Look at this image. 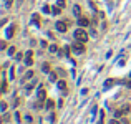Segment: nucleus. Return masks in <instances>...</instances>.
<instances>
[{"label": "nucleus", "mask_w": 131, "mask_h": 124, "mask_svg": "<svg viewBox=\"0 0 131 124\" xmlns=\"http://www.w3.org/2000/svg\"><path fill=\"white\" fill-rule=\"evenodd\" d=\"M78 25L80 27H88L90 25V20L86 17H78Z\"/></svg>", "instance_id": "obj_5"}, {"label": "nucleus", "mask_w": 131, "mask_h": 124, "mask_svg": "<svg viewBox=\"0 0 131 124\" xmlns=\"http://www.w3.org/2000/svg\"><path fill=\"white\" fill-rule=\"evenodd\" d=\"M32 20H33V23H35V25H40V17H38V13H35V15H33Z\"/></svg>", "instance_id": "obj_7"}, {"label": "nucleus", "mask_w": 131, "mask_h": 124, "mask_svg": "<svg viewBox=\"0 0 131 124\" xmlns=\"http://www.w3.org/2000/svg\"><path fill=\"white\" fill-rule=\"evenodd\" d=\"M108 124H120V121H118V119H111Z\"/></svg>", "instance_id": "obj_22"}, {"label": "nucleus", "mask_w": 131, "mask_h": 124, "mask_svg": "<svg viewBox=\"0 0 131 124\" xmlns=\"http://www.w3.org/2000/svg\"><path fill=\"white\" fill-rule=\"evenodd\" d=\"M13 76H15V69H13V68H12V69H10V78H12V79H13Z\"/></svg>", "instance_id": "obj_21"}, {"label": "nucleus", "mask_w": 131, "mask_h": 124, "mask_svg": "<svg viewBox=\"0 0 131 124\" xmlns=\"http://www.w3.org/2000/svg\"><path fill=\"white\" fill-rule=\"evenodd\" d=\"M43 12H45V13H50V12H52V8H50L48 5H45V7H43Z\"/></svg>", "instance_id": "obj_17"}, {"label": "nucleus", "mask_w": 131, "mask_h": 124, "mask_svg": "<svg viewBox=\"0 0 131 124\" xmlns=\"http://www.w3.org/2000/svg\"><path fill=\"white\" fill-rule=\"evenodd\" d=\"M71 50H73L76 55H81V53H85V46H83V43H75V45L71 46Z\"/></svg>", "instance_id": "obj_2"}, {"label": "nucleus", "mask_w": 131, "mask_h": 124, "mask_svg": "<svg viewBox=\"0 0 131 124\" xmlns=\"http://www.w3.org/2000/svg\"><path fill=\"white\" fill-rule=\"evenodd\" d=\"M13 53H15V48H13V46H12V48H10V50H8V55H13Z\"/></svg>", "instance_id": "obj_23"}, {"label": "nucleus", "mask_w": 131, "mask_h": 124, "mask_svg": "<svg viewBox=\"0 0 131 124\" xmlns=\"http://www.w3.org/2000/svg\"><path fill=\"white\" fill-rule=\"evenodd\" d=\"M50 51H52V53H57V51H58L57 45H52V46H50Z\"/></svg>", "instance_id": "obj_15"}, {"label": "nucleus", "mask_w": 131, "mask_h": 124, "mask_svg": "<svg viewBox=\"0 0 131 124\" xmlns=\"http://www.w3.org/2000/svg\"><path fill=\"white\" fill-rule=\"evenodd\" d=\"M2 91H3V93L7 91V81H3V83H2Z\"/></svg>", "instance_id": "obj_18"}, {"label": "nucleus", "mask_w": 131, "mask_h": 124, "mask_svg": "<svg viewBox=\"0 0 131 124\" xmlns=\"http://www.w3.org/2000/svg\"><path fill=\"white\" fill-rule=\"evenodd\" d=\"M75 38L78 40V41H81V43H85L86 40H88V35H86V31L81 30V28H78V30H75Z\"/></svg>", "instance_id": "obj_1"}, {"label": "nucleus", "mask_w": 131, "mask_h": 124, "mask_svg": "<svg viewBox=\"0 0 131 124\" xmlns=\"http://www.w3.org/2000/svg\"><path fill=\"white\" fill-rule=\"evenodd\" d=\"M25 78H33V71H27V74H25Z\"/></svg>", "instance_id": "obj_20"}, {"label": "nucleus", "mask_w": 131, "mask_h": 124, "mask_svg": "<svg viewBox=\"0 0 131 124\" xmlns=\"http://www.w3.org/2000/svg\"><path fill=\"white\" fill-rule=\"evenodd\" d=\"M73 13H75L76 17H80V13H81V10H80V7H78V5H75V7H73Z\"/></svg>", "instance_id": "obj_9"}, {"label": "nucleus", "mask_w": 131, "mask_h": 124, "mask_svg": "<svg viewBox=\"0 0 131 124\" xmlns=\"http://www.w3.org/2000/svg\"><path fill=\"white\" fill-rule=\"evenodd\" d=\"M123 124H130V123H128V121H126V119H123Z\"/></svg>", "instance_id": "obj_26"}, {"label": "nucleus", "mask_w": 131, "mask_h": 124, "mask_svg": "<svg viewBox=\"0 0 131 124\" xmlns=\"http://www.w3.org/2000/svg\"><path fill=\"white\" fill-rule=\"evenodd\" d=\"M57 30L60 31V33H65L66 30H68V22H57Z\"/></svg>", "instance_id": "obj_3"}, {"label": "nucleus", "mask_w": 131, "mask_h": 124, "mask_svg": "<svg viewBox=\"0 0 131 124\" xmlns=\"http://www.w3.org/2000/svg\"><path fill=\"white\" fill-rule=\"evenodd\" d=\"M50 81H52V83L57 81V74H55V73H50Z\"/></svg>", "instance_id": "obj_16"}, {"label": "nucleus", "mask_w": 131, "mask_h": 124, "mask_svg": "<svg viewBox=\"0 0 131 124\" xmlns=\"http://www.w3.org/2000/svg\"><path fill=\"white\" fill-rule=\"evenodd\" d=\"M38 99H40V101L45 99V91H43V89H38Z\"/></svg>", "instance_id": "obj_11"}, {"label": "nucleus", "mask_w": 131, "mask_h": 124, "mask_svg": "<svg viewBox=\"0 0 131 124\" xmlns=\"http://www.w3.org/2000/svg\"><path fill=\"white\" fill-rule=\"evenodd\" d=\"M60 8H62V7H58V5L53 7V8H52V13H53V15H60Z\"/></svg>", "instance_id": "obj_8"}, {"label": "nucleus", "mask_w": 131, "mask_h": 124, "mask_svg": "<svg viewBox=\"0 0 131 124\" xmlns=\"http://www.w3.org/2000/svg\"><path fill=\"white\" fill-rule=\"evenodd\" d=\"M115 84V79H108V81H105V89H108V88H111Z\"/></svg>", "instance_id": "obj_6"}, {"label": "nucleus", "mask_w": 131, "mask_h": 124, "mask_svg": "<svg viewBox=\"0 0 131 124\" xmlns=\"http://www.w3.org/2000/svg\"><path fill=\"white\" fill-rule=\"evenodd\" d=\"M32 55H33V51H32V50H28V51H27V56H25V64H27V66H32V64H33Z\"/></svg>", "instance_id": "obj_4"}, {"label": "nucleus", "mask_w": 131, "mask_h": 124, "mask_svg": "<svg viewBox=\"0 0 131 124\" xmlns=\"http://www.w3.org/2000/svg\"><path fill=\"white\" fill-rule=\"evenodd\" d=\"M42 69H43L45 73H50V64H48V63H45V64L42 66Z\"/></svg>", "instance_id": "obj_13"}, {"label": "nucleus", "mask_w": 131, "mask_h": 124, "mask_svg": "<svg viewBox=\"0 0 131 124\" xmlns=\"http://www.w3.org/2000/svg\"><path fill=\"white\" fill-rule=\"evenodd\" d=\"M13 33H15V28H13V27H10V28L7 30V38H10V36H12Z\"/></svg>", "instance_id": "obj_12"}, {"label": "nucleus", "mask_w": 131, "mask_h": 124, "mask_svg": "<svg viewBox=\"0 0 131 124\" xmlns=\"http://www.w3.org/2000/svg\"><path fill=\"white\" fill-rule=\"evenodd\" d=\"M57 5H58V7H62V8H63V7H65V0H58V3H57Z\"/></svg>", "instance_id": "obj_19"}, {"label": "nucleus", "mask_w": 131, "mask_h": 124, "mask_svg": "<svg viewBox=\"0 0 131 124\" xmlns=\"http://www.w3.org/2000/svg\"><path fill=\"white\" fill-rule=\"evenodd\" d=\"M57 84H58V89H65V88H66V83L63 81V79H62V81H58Z\"/></svg>", "instance_id": "obj_10"}, {"label": "nucleus", "mask_w": 131, "mask_h": 124, "mask_svg": "<svg viewBox=\"0 0 131 124\" xmlns=\"http://www.w3.org/2000/svg\"><path fill=\"white\" fill-rule=\"evenodd\" d=\"M126 86H130V88H131V79H130V81H126Z\"/></svg>", "instance_id": "obj_25"}, {"label": "nucleus", "mask_w": 131, "mask_h": 124, "mask_svg": "<svg viewBox=\"0 0 131 124\" xmlns=\"http://www.w3.org/2000/svg\"><path fill=\"white\" fill-rule=\"evenodd\" d=\"M5 3H7V5L10 7V3H12V0H5Z\"/></svg>", "instance_id": "obj_24"}, {"label": "nucleus", "mask_w": 131, "mask_h": 124, "mask_svg": "<svg viewBox=\"0 0 131 124\" xmlns=\"http://www.w3.org/2000/svg\"><path fill=\"white\" fill-rule=\"evenodd\" d=\"M53 108V101L52 99H47V109H52Z\"/></svg>", "instance_id": "obj_14"}]
</instances>
